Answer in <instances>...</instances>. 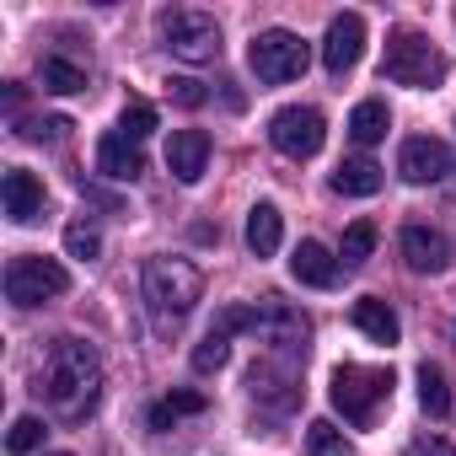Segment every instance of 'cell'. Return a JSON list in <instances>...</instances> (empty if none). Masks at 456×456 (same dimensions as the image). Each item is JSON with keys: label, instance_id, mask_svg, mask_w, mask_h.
I'll return each mask as SVG.
<instances>
[{"label": "cell", "instance_id": "obj_30", "mask_svg": "<svg viewBox=\"0 0 456 456\" xmlns=\"http://www.w3.org/2000/svg\"><path fill=\"white\" fill-rule=\"evenodd\" d=\"M151 129H156V108H151V102H129V108H124V118H118V134L140 145Z\"/></svg>", "mask_w": 456, "mask_h": 456}, {"label": "cell", "instance_id": "obj_23", "mask_svg": "<svg viewBox=\"0 0 456 456\" xmlns=\"http://www.w3.org/2000/svg\"><path fill=\"white\" fill-rule=\"evenodd\" d=\"M419 403H424V413L429 419H445L451 413V387H445V370L440 365H419Z\"/></svg>", "mask_w": 456, "mask_h": 456}, {"label": "cell", "instance_id": "obj_6", "mask_svg": "<svg viewBox=\"0 0 456 456\" xmlns=\"http://www.w3.org/2000/svg\"><path fill=\"white\" fill-rule=\"evenodd\" d=\"M248 65H253V76H258L264 86H285V81L306 76L312 49H306V38H296L290 28H269V33H258V38H253Z\"/></svg>", "mask_w": 456, "mask_h": 456}, {"label": "cell", "instance_id": "obj_27", "mask_svg": "<svg viewBox=\"0 0 456 456\" xmlns=\"http://www.w3.org/2000/svg\"><path fill=\"white\" fill-rule=\"evenodd\" d=\"M65 253L81 258V264H92V258L102 253V237H97L92 220H70V225H65Z\"/></svg>", "mask_w": 456, "mask_h": 456}, {"label": "cell", "instance_id": "obj_29", "mask_svg": "<svg viewBox=\"0 0 456 456\" xmlns=\"http://www.w3.org/2000/svg\"><path fill=\"white\" fill-rule=\"evenodd\" d=\"M225 360H232V338H220V333H204V344L193 349V370H199V376H209V370H220Z\"/></svg>", "mask_w": 456, "mask_h": 456}, {"label": "cell", "instance_id": "obj_32", "mask_svg": "<svg viewBox=\"0 0 456 456\" xmlns=\"http://www.w3.org/2000/svg\"><path fill=\"white\" fill-rule=\"evenodd\" d=\"M17 134H28V140H65V134H70V118H60V113H54V118H33V124H22Z\"/></svg>", "mask_w": 456, "mask_h": 456}, {"label": "cell", "instance_id": "obj_25", "mask_svg": "<svg viewBox=\"0 0 456 456\" xmlns=\"http://www.w3.org/2000/svg\"><path fill=\"white\" fill-rule=\"evenodd\" d=\"M370 253H376V225H370V220H354L349 232H344V248H338V258H344V269H360Z\"/></svg>", "mask_w": 456, "mask_h": 456}, {"label": "cell", "instance_id": "obj_33", "mask_svg": "<svg viewBox=\"0 0 456 456\" xmlns=\"http://www.w3.org/2000/svg\"><path fill=\"white\" fill-rule=\"evenodd\" d=\"M408 456H456V451H451V440H440V435H419V440L408 445Z\"/></svg>", "mask_w": 456, "mask_h": 456}, {"label": "cell", "instance_id": "obj_3", "mask_svg": "<svg viewBox=\"0 0 456 456\" xmlns=\"http://www.w3.org/2000/svg\"><path fill=\"white\" fill-rule=\"evenodd\" d=\"M156 28H161V44H167L172 60H183V65H209V60H220V28H215V17L199 12V6H172V12L156 17Z\"/></svg>", "mask_w": 456, "mask_h": 456}, {"label": "cell", "instance_id": "obj_11", "mask_svg": "<svg viewBox=\"0 0 456 456\" xmlns=\"http://www.w3.org/2000/svg\"><path fill=\"white\" fill-rule=\"evenodd\" d=\"M365 54V17L360 12H338L328 22V38H322V65L328 76H349Z\"/></svg>", "mask_w": 456, "mask_h": 456}, {"label": "cell", "instance_id": "obj_1", "mask_svg": "<svg viewBox=\"0 0 456 456\" xmlns=\"http://www.w3.org/2000/svg\"><path fill=\"white\" fill-rule=\"evenodd\" d=\"M33 392L60 413V419H86L102 397V360L81 338H54L49 354L33 370Z\"/></svg>", "mask_w": 456, "mask_h": 456}, {"label": "cell", "instance_id": "obj_7", "mask_svg": "<svg viewBox=\"0 0 456 456\" xmlns=\"http://www.w3.org/2000/svg\"><path fill=\"white\" fill-rule=\"evenodd\" d=\"M70 290V274L54 264V258H12V269H6V301L12 306H44V301H54V296H65Z\"/></svg>", "mask_w": 456, "mask_h": 456}, {"label": "cell", "instance_id": "obj_15", "mask_svg": "<svg viewBox=\"0 0 456 456\" xmlns=\"http://www.w3.org/2000/svg\"><path fill=\"white\" fill-rule=\"evenodd\" d=\"M0 199H6V215H12L17 225H33V220L44 215V183H38L28 167H12V172H6Z\"/></svg>", "mask_w": 456, "mask_h": 456}, {"label": "cell", "instance_id": "obj_19", "mask_svg": "<svg viewBox=\"0 0 456 456\" xmlns=\"http://www.w3.org/2000/svg\"><path fill=\"white\" fill-rule=\"evenodd\" d=\"M381 188V167L370 161V156H349V161H338V172H333V193H344V199H370Z\"/></svg>", "mask_w": 456, "mask_h": 456}, {"label": "cell", "instance_id": "obj_5", "mask_svg": "<svg viewBox=\"0 0 456 456\" xmlns=\"http://www.w3.org/2000/svg\"><path fill=\"white\" fill-rule=\"evenodd\" d=\"M328 397H333V408H338L349 424H370V413L392 397V370H376V365H338Z\"/></svg>", "mask_w": 456, "mask_h": 456}, {"label": "cell", "instance_id": "obj_20", "mask_svg": "<svg viewBox=\"0 0 456 456\" xmlns=\"http://www.w3.org/2000/svg\"><path fill=\"white\" fill-rule=\"evenodd\" d=\"M349 317H354V328H360L365 338H376V344H397V333H403V328H397V312H392L387 301H376V296L354 301Z\"/></svg>", "mask_w": 456, "mask_h": 456}, {"label": "cell", "instance_id": "obj_26", "mask_svg": "<svg viewBox=\"0 0 456 456\" xmlns=\"http://www.w3.org/2000/svg\"><path fill=\"white\" fill-rule=\"evenodd\" d=\"M354 445L344 440V429L338 424H328V419H317L312 429H306V456H349Z\"/></svg>", "mask_w": 456, "mask_h": 456}, {"label": "cell", "instance_id": "obj_2", "mask_svg": "<svg viewBox=\"0 0 456 456\" xmlns=\"http://www.w3.org/2000/svg\"><path fill=\"white\" fill-rule=\"evenodd\" d=\"M140 285H145V306H151V317H156L161 333H172L199 306V296H204V274L188 258H151L145 274H140Z\"/></svg>", "mask_w": 456, "mask_h": 456}, {"label": "cell", "instance_id": "obj_12", "mask_svg": "<svg viewBox=\"0 0 456 456\" xmlns=\"http://www.w3.org/2000/svg\"><path fill=\"white\" fill-rule=\"evenodd\" d=\"M451 167H456L451 151H445L440 140H429V134H413V140H403V151H397V172H403L408 183H440Z\"/></svg>", "mask_w": 456, "mask_h": 456}, {"label": "cell", "instance_id": "obj_34", "mask_svg": "<svg viewBox=\"0 0 456 456\" xmlns=\"http://www.w3.org/2000/svg\"><path fill=\"white\" fill-rule=\"evenodd\" d=\"M49 456H70V451H49Z\"/></svg>", "mask_w": 456, "mask_h": 456}, {"label": "cell", "instance_id": "obj_16", "mask_svg": "<svg viewBox=\"0 0 456 456\" xmlns=\"http://www.w3.org/2000/svg\"><path fill=\"white\" fill-rule=\"evenodd\" d=\"M97 172L113 177V183H134V177L145 172V156H140L134 140H124V134L113 129V134H102V145H97Z\"/></svg>", "mask_w": 456, "mask_h": 456}, {"label": "cell", "instance_id": "obj_10", "mask_svg": "<svg viewBox=\"0 0 456 456\" xmlns=\"http://www.w3.org/2000/svg\"><path fill=\"white\" fill-rule=\"evenodd\" d=\"M248 392H253L264 408L290 413V408L301 403V376H296V360H290V354H269V360H258V365L248 370Z\"/></svg>", "mask_w": 456, "mask_h": 456}, {"label": "cell", "instance_id": "obj_18", "mask_svg": "<svg viewBox=\"0 0 456 456\" xmlns=\"http://www.w3.org/2000/svg\"><path fill=\"white\" fill-rule=\"evenodd\" d=\"M280 237H285L280 209H274L269 199L253 204V209H248V248H253V258H274V253H280Z\"/></svg>", "mask_w": 456, "mask_h": 456}, {"label": "cell", "instance_id": "obj_13", "mask_svg": "<svg viewBox=\"0 0 456 456\" xmlns=\"http://www.w3.org/2000/svg\"><path fill=\"white\" fill-rule=\"evenodd\" d=\"M397 248H403V264L413 274H440L451 264V242H445V232H435V225H403Z\"/></svg>", "mask_w": 456, "mask_h": 456}, {"label": "cell", "instance_id": "obj_14", "mask_svg": "<svg viewBox=\"0 0 456 456\" xmlns=\"http://www.w3.org/2000/svg\"><path fill=\"white\" fill-rule=\"evenodd\" d=\"M167 167H172L177 183H199L204 167H209V134L204 129H177L167 140Z\"/></svg>", "mask_w": 456, "mask_h": 456}, {"label": "cell", "instance_id": "obj_17", "mask_svg": "<svg viewBox=\"0 0 456 456\" xmlns=\"http://www.w3.org/2000/svg\"><path fill=\"white\" fill-rule=\"evenodd\" d=\"M290 274H296L301 285H317V290H328V285L338 280V258H333L322 242H301V248L290 253Z\"/></svg>", "mask_w": 456, "mask_h": 456}, {"label": "cell", "instance_id": "obj_4", "mask_svg": "<svg viewBox=\"0 0 456 456\" xmlns=\"http://www.w3.org/2000/svg\"><path fill=\"white\" fill-rule=\"evenodd\" d=\"M381 76L397 86H440L445 81V54L424 38V33H392L387 54H381Z\"/></svg>", "mask_w": 456, "mask_h": 456}, {"label": "cell", "instance_id": "obj_31", "mask_svg": "<svg viewBox=\"0 0 456 456\" xmlns=\"http://www.w3.org/2000/svg\"><path fill=\"white\" fill-rule=\"evenodd\" d=\"M167 92H172V102H183V108H204V97H209L193 76H172V81H167Z\"/></svg>", "mask_w": 456, "mask_h": 456}, {"label": "cell", "instance_id": "obj_28", "mask_svg": "<svg viewBox=\"0 0 456 456\" xmlns=\"http://www.w3.org/2000/svg\"><path fill=\"white\" fill-rule=\"evenodd\" d=\"M44 435H49V429H44V419L22 413V419L12 424V435H6V451H12V456H28V451H38V445H44Z\"/></svg>", "mask_w": 456, "mask_h": 456}, {"label": "cell", "instance_id": "obj_21", "mask_svg": "<svg viewBox=\"0 0 456 456\" xmlns=\"http://www.w3.org/2000/svg\"><path fill=\"white\" fill-rule=\"evenodd\" d=\"M38 81H44V92H54V97H76V92H86V65H76V60H65V54H44Z\"/></svg>", "mask_w": 456, "mask_h": 456}, {"label": "cell", "instance_id": "obj_22", "mask_svg": "<svg viewBox=\"0 0 456 456\" xmlns=\"http://www.w3.org/2000/svg\"><path fill=\"white\" fill-rule=\"evenodd\" d=\"M387 129H392V113H387V102H376V97H370V102H360V108L349 113V134H354L360 145H376Z\"/></svg>", "mask_w": 456, "mask_h": 456}, {"label": "cell", "instance_id": "obj_8", "mask_svg": "<svg viewBox=\"0 0 456 456\" xmlns=\"http://www.w3.org/2000/svg\"><path fill=\"white\" fill-rule=\"evenodd\" d=\"M269 140H274V151H280V156L306 161V156H317V151H322L328 129H322V113H317V108H280V113L269 118Z\"/></svg>", "mask_w": 456, "mask_h": 456}, {"label": "cell", "instance_id": "obj_24", "mask_svg": "<svg viewBox=\"0 0 456 456\" xmlns=\"http://www.w3.org/2000/svg\"><path fill=\"white\" fill-rule=\"evenodd\" d=\"M183 413H204V392H172L151 408V429H172Z\"/></svg>", "mask_w": 456, "mask_h": 456}, {"label": "cell", "instance_id": "obj_9", "mask_svg": "<svg viewBox=\"0 0 456 456\" xmlns=\"http://www.w3.org/2000/svg\"><path fill=\"white\" fill-rule=\"evenodd\" d=\"M306 333H312V322L296 312V306H285V301H264V306H253V338H264L274 354H301L306 349Z\"/></svg>", "mask_w": 456, "mask_h": 456}]
</instances>
